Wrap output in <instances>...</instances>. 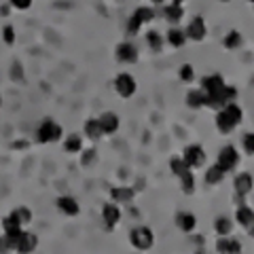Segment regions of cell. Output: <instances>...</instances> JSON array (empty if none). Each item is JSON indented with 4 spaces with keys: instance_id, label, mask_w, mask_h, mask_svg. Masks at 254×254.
I'll return each instance as SVG.
<instances>
[{
    "instance_id": "cell-3",
    "label": "cell",
    "mask_w": 254,
    "mask_h": 254,
    "mask_svg": "<svg viewBox=\"0 0 254 254\" xmlns=\"http://www.w3.org/2000/svg\"><path fill=\"white\" fill-rule=\"evenodd\" d=\"M129 242L133 248L138 250H148L150 246H153L155 237H153V231H150L148 227H136L133 231L129 233Z\"/></svg>"
},
{
    "instance_id": "cell-35",
    "label": "cell",
    "mask_w": 254,
    "mask_h": 254,
    "mask_svg": "<svg viewBox=\"0 0 254 254\" xmlns=\"http://www.w3.org/2000/svg\"><path fill=\"white\" fill-rule=\"evenodd\" d=\"M2 38H4L6 45H13V43H15V28L11 26V23L2 28Z\"/></svg>"
},
{
    "instance_id": "cell-28",
    "label": "cell",
    "mask_w": 254,
    "mask_h": 254,
    "mask_svg": "<svg viewBox=\"0 0 254 254\" xmlns=\"http://www.w3.org/2000/svg\"><path fill=\"white\" fill-rule=\"evenodd\" d=\"M240 45H242V34L240 32H235V30H231L227 34V38H225V47L227 49H237Z\"/></svg>"
},
{
    "instance_id": "cell-20",
    "label": "cell",
    "mask_w": 254,
    "mask_h": 254,
    "mask_svg": "<svg viewBox=\"0 0 254 254\" xmlns=\"http://www.w3.org/2000/svg\"><path fill=\"white\" fill-rule=\"evenodd\" d=\"M85 136L91 138V140H100L104 136V131H102V125L98 119H89V121L85 123Z\"/></svg>"
},
{
    "instance_id": "cell-19",
    "label": "cell",
    "mask_w": 254,
    "mask_h": 254,
    "mask_svg": "<svg viewBox=\"0 0 254 254\" xmlns=\"http://www.w3.org/2000/svg\"><path fill=\"white\" fill-rule=\"evenodd\" d=\"M110 197L119 203H129L133 199V189H127V187H117L110 190Z\"/></svg>"
},
{
    "instance_id": "cell-12",
    "label": "cell",
    "mask_w": 254,
    "mask_h": 254,
    "mask_svg": "<svg viewBox=\"0 0 254 254\" xmlns=\"http://www.w3.org/2000/svg\"><path fill=\"white\" fill-rule=\"evenodd\" d=\"M58 208H60L64 214H68V216H76L78 210H81V208H78V203H76L74 197H66V195L58 199Z\"/></svg>"
},
{
    "instance_id": "cell-7",
    "label": "cell",
    "mask_w": 254,
    "mask_h": 254,
    "mask_svg": "<svg viewBox=\"0 0 254 254\" xmlns=\"http://www.w3.org/2000/svg\"><path fill=\"white\" fill-rule=\"evenodd\" d=\"M205 32H208V28H205L203 17H193L185 34H187V38H190V41H203V38H205Z\"/></svg>"
},
{
    "instance_id": "cell-2",
    "label": "cell",
    "mask_w": 254,
    "mask_h": 254,
    "mask_svg": "<svg viewBox=\"0 0 254 254\" xmlns=\"http://www.w3.org/2000/svg\"><path fill=\"white\" fill-rule=\"evenodd\" d=\"M36 136H38V142H43V144L58 142L62 138V127L55 123V121H51V119H47V121H43L41 127H38Z\"/></svg>"
},
{
    "instance_id": "cell-22",
    "label": "cell",
    "mask_w": 254,
    "mask_h": 254,
    "mask_svg": "<svg viewBox=\"0 0 254 254\" xmlns=\"http://www.w3.org/2000/svg\"><path fill=\"white\" fill-rule=\"evenodd\" d=\"M165 17H168V21H172V23H178L182 17H185L182 4H168L165 6Z\"/></svg>"
},
{
    "instance_id": "cell-33",
    "label": "cell",
    "mask_w": 254,
    "mask_h": 254,
    "mask_svg": "<svg viewBox=\"0 0 254 254\" xmlns=\"http://www.w3.org/2000/svg\"><path fill=\"white\" fill-rule=\"evenodd\" d=\"M189 170V165L185 163V159H172V172L176 174V176H182V174H185Z\"/></svg>"
},
{
    "instance_id": "cell-24",
    "label": "cell",
    "mask_w": 254,
    "mask_h": 254,
    "mask_svg": "<svg viewBox=\"0 0 254 254\" xmlns=\"http://www.w3.org/2000/svg\"><path fill=\"white\" fill-rule=\"evenodd\" d=\"M168 43L172 45V47H182L187 43V34L182 30H178V28H172L170 32H168Z\"/></svg>"
},
{
    "instance_id": "cell-43",
    "label": "cell",
    "mask_w": 254,
    "mask_h": 254,
    "mask_svg": "<svg viewBox=\"0 0 254 254\" xmlns=\"http://www.w3.org/2000/svg\"><path fill=\"white\" fill-rule=\"evenodd\" d=\"M153 2H155V4H163V2H165V0H153Z\"/></svg>"
},
{
    "instance_id": "cell-34",
    "label": "cell",
    "mask_w": 254,
    "mask_h": 254,
    "mask_svg": "<svg viewBox=\"0 0 254 254\" xmlns=\"http://www.w3.org/2000/svg\"><path fill=\"white\" fill-rule=\"evenodd\" d=\"M142 28V21H140V17L138 15H131L129 17V23H127V32L133 36V34H138V30Z\"/></svg>"
},
{
    "instance_id": "cell-8",
    "label": "cell",
    "mask_w": 254,
    "mask_h": 254,
    "mask_svg": "<svg viewBox=\"0 0 254 254\" xmlns=\"http://www.w3.org/2000/svg\"><path fill=\"white\" fill-rule=\"evenodd\" d=\"M117 60L125 64H133L138 60V49L131 43H121L117 47Z\"/></svg>"
},
{
    "instance_id": "cell-42",
    "label": "cell",
    "mask_w": 254,
    "mask_h": 254,
    "mask_svg": "<svg viewBox=\"0 0 254 254\" xmlns=\"http://www.w3.org/2000/svg\"><path fill=\"white\" fill-rule=\"evenodd\" d=\"M185 2V0H172V4H182Z\"/></svg>"
},
{
    "instance_id": "cell-44",
    "label": "cell",
    "mask_w": 254,
    "mask_h": 254,
    "mask_svg": "<svg viewBox=\"0 0 254 254\" xmlns=\"http://www.w3.org/2000/svg\"><path fill=\"white\" fill-rule=\"evenodd\" d=\"M0 106H2V95H0Z\"/></svg>"
},
{
    "instance_id": "cell-16",
    "label": "cell",
    "mask_w": 254,
    "mask_h": 254,
    "mask_svg": "<svg viewBox=\"0 0 254 254\" xmlns=\"http://www.w3.org/2000/svg\"><path fill=\"white\" fill-rule=\"evenodd\" d=\"M235 125H237V123L225 113V110L220 108V110H218V115H216V127H218V129H220L222 133H229V131H233V129H235Z\"/></svg>"
},
{
    "instance_id": "cell-6",
    "label": "cell",
    "mask_w": 254,
    "mask_h": 254,
    "mask_svg": "<svg viewBox=\"0 0 254 254\" xmlns=\"http://www.w3.org/2000/svg\"><path fill=\"white\" fill-rule=\"evenodd\" d=\"M182 159H185V163L189 165V168H197V165H203L205 153H203V148L199 144H190V146L185 148V155H182Z\"/></svg>"
},
{
    "instance_id": "cell-25",
    "label": "cell",
    "mask_w": 254,
    "mask_h": 254,
    "mask_svg": "<svg viewBox=\"0 0 254 254\" xmlns=\"http://www.w3.org/2000/svg\"><path fill=\"white\" fill-rule=\"evenodd\" d=\"M2 227H4V235H13V233L21 231V225H19V220L15 216H6L2 220Z\"/></svg>"
},
{
    "instance_id": "cell-38",
    "label": "cell",
    "mask_w": 254,
    "mask_h": 254,
    "mask_svg": "<svg viewBox=\"0 0 254 254\" xmlns=\"http://www.w3.org/2000/svg\"><path fill=\"white\" fill-rule=\"evenodd\" d=\"M11 6H15V9H19V11H26L32 6V0H11Z\"/></svg>"
},
{
    "instance_id": "cell-27",
    "label": "cell",
    "mask_w": 254,
    "mask_h": 254,
    "mask_svg": "<svg viewBox=\"0 0 254 254\" xmlns=\"http://www.w3.org/2000/svg\"><path fill=\"white\" fill-rule=\"evenodd\" d=\"M180 182H182V190H185L187 195L193 193V189H195V178H193V174H190V170H187L182 176H178Z\"/></svg>"
},
{
    "instance_id": "cell-11",
    "label": "cell",
    "mask_w": 254,
    "mask_h": 254,
    "mask_svg": "<svg viewBox=\"0 0 254 254\" xmlns=\"http://www.w3.org/2000/svg\"><path fill=\"white\" fill-rule=\"evenodd\" d=\"M100 125H102V131L104 133H115L119 129V117L115 113H104L100 119Z\"/></svg>"
},
{
    "instance_id": "cell-37",
    "label": "cell",
    "mask_w": 254,
    "mask_h": 254,
    "mask_svg": "<svg viewBox=\"0 0 254 254\" xmlns=\"http://www.w3.org/2000/svg\"><path fill=\"white\" fill-rule=\"evenodd\" d=\"M244 146H246V153H248V155L254 153V136H252V133H246V136H244Z\"/></svg>"
},
{
    "instance_id": "cell-13",
    "label": "cell",
    "mask_w": 254,
    "mask_h": 254,
    "mask_svg": "<svg viewBox=\"0 0 254 254\" xmlns=\"http://www.w3.org/2000/svg\"><path fill=\"white\" fill-rule=\"evenodd\" d=\"M233 185H235V193L237 195H242V197L248 195L252 190V176H250V174H240V176L235 178Z\"/></svg>"
},
{
    "instance_id": "cell-26",
    "label": "cell",
    "mask_w": 254,
    "mask_h": 254,
    "mask_svg": "<svg viewBox=\"0 0 254 254\" xmlns=\"http://www.w3.org/2000/svg\"><path fill=\"white\" fill-rule=\"evenodd\" d=\"M83 146V142H81V136H76V133H72V136H68L66 142H64V148L68 150V153H78Z\"/></svg>"
},
{
    "instance_id": "cell-45",
    "label": "cell",
    "mask_w": 254,
    "mask_h": 254,
    "mask_svg": "<svg viewBox=\"0 0 254 254\" xmlns=\"http://www.w3.org/2000/svg\"><path fill=\"white\" fill-rule=\"evenodd\" d=\"M222 2H229V0H222Z\"/></svg>"
},
{
    "instance_id": "cell-32",
    "label": "cell",
    "mask_w": 254,
    "mask_h": 254,
    "mask_svg": "<svg viewBox=\"0 0 254 254\" xmlns=\"http://www.w3.org/2000/svg\"><path fill=\"white\" fill-rule=\"evenodd\" d=\"M133 15H138L140 21H142V23H146V21H153L155 11L150 9V6H140V9H136V13H133Z\"/></svg>"
},
{
    "instance_id": "cell-14",
    "label": "cell",
    "mask_w": 254,
    "mask_h": 254,
    "mask_svg": "<svg viewBox=\"0 0 254 254\" xmlns=\"http://www.w3.org/2000/svg\"><path fill=\"white\" fill-rule=\"evenodd\" d=\"M216 250H218V252H227V254H231V252H240V250H242V246H240V242L231 240V237L220 235V240L216 242Z\"/></svg>"
},
{
    "instance_id": "cell-4",
    "label": "cell",
    "mask_w": 254,
    "mask_h": 254,
    "mask_svg": "<svg viewBox=\"0 0 254 254\" xmlns=\"http://www.w3.org/2000/svg\"><path fill=\"white\" fill-rule=\"evenodd\" d=\"M136 78H133L131 74H127V72H123V74H119L117 78H115V89H117V93L121 95V98H131L133 93H136Z\"/></svg>"
},
{
    "instance_id": "cell-23",
    "label": "cell",
    "mask_w": 254,
    "mask_h": 254,
    "mask_svg": "<svg viewBox=\"0 0 254 254\" xmlns=\"http://www.w3.org/2000/svg\"><path fill=\"white\" fill-rule=\"evenodd\" d=\"M225 170H220L218 168V163L216 165H212V168H208V172H205V182H208V185H218V182L225 178Z\"/></svg>"
},
{
    "instance_id": "cell-17",
    "label": "cell",
    "mask_w": 254,
    "mask_h": 254,
    "mask_svg": "<svg viewBox=\"0 0 254 254\" xmlns=\"http://www.w3.org/2000/svg\"><path fill=\"white\" fill-rule=\"evenodd\" d=\"M176 225L182 229L185 233H190L195 229V225H197V220H195V216L190 212H180L178 216H176Z\"/></svg>"
},
{
    "instance_id": "cell-30",
    "label": "cell",
    "mask_w": 254,
    "mask_h": 254,
    "mask_svg": "<svg viewBox=\"0 0 254 254\" xmlns=\"http://www.w3.org/2000/svg\"><path fill=\"white\" fill-rule=\"evenodd\" d=\"M11 216H15L19 220V225H28V222L32 220V212L28 208H17V210H13L11 212Z\"/></svg>"
},
{
    "instance_id": "cell-9",
    "label": "cell",
    "mask_w": 254,
    "mask_h": 254,
    "mask_svg": "<svg viewBox=\"0 0 254 254\" xmlns=\"http://www.w3.org/2000/svg\"><path fill=\"white\" fill-rule=\"evenodd\" d=\"M36 246H38V237L34 233L21 231L19 240H17V246H15V250H17V252H32Z\"/></svg>"
},
{
    "instance_id": "cell-41",
    "label": "cell",
    "mask_w": 254,
    "mask_h": 254,
    "mask_svg": "<svg viewBox=\"0 0 254 254\" xmlns=\"http://www.w3.org/2000/svg\"><path fill=\"white\" fill-rule=\"evenodd\" d=\"M0 250H9V244H6L4 237H2V240H0Z\"/></svg>"
},
{
    "instance_id": "cell-29",
    "label": "cell",
    "mask_w": 254,
    "mask_h": 254,
    "mask_svg": "<svg viewBox=\"0 0 254 254\" xmlns=\"http://www.w3.org/2000/svg\"><path fill=\"white\" fill-rule=\"evenodd\" d=\"M214 229L218 231V235H229L231 233V229H233V225H231V220L229 218H216V225H214Z\"/></svg>"
},
{
    "instance_id": "cell-40",
    "label": "cell",
    "mask_w": 254,
    "mask_h": 254,
    "mask_svg": "<svg viewBox=\"0 0 254 254\" xmlns=\"http://www.w3.org/2000/svg\"><path fill=\"white\" fill-rule=\"evenodd\" d=\"M13 78H21L23 76V72H21V64H13V74H11Z\"/></svg>"
},
{
    "instance_id": "cell-5",
    "label": "cell",
    "mask_w": 254,
    "mask_h": 254,
    "mask_svg": "<svg viewBox=\"0 0 254 254\" xmlns=\"http://www.w3.org/2000/svg\"><path fill=\"white\" fill-rule=\"evenodd\" d=\"M237 161H240V157H237L235 146L227 144V146H222V148H220V153H218V161H216L220 170L231 172V170L235 168V165H237Z\"/></svg>"
},
{
    "instance_id": "cell-39",
    "label": "cell",
    "mask_w": 254,
    "mask_h": 254,
    "mask_svg": "<svg viewBox=\"0 0 254 254\" xmlns=\"http://www.w3.org/2000/svg\"><path fill=\"white\" fill-rule=\"evenodd\" d=\"M95 159V150H85V155H83V163L87 165V163H91Z\"/></svg>"
},
{
    "instance_id": "cell-18",
    "label": "cell",
    "mask_w": 254,
    "mask_h": 254,
    "mask_svg": "<svg viewBox=\"0 0 254 254\" xmlns=\"http://www.w3.org/2000/svg\"><path fill=\"white\" fill-rule=\"evenodd\" d=\"M201 89L205 91V93H212V91H216V89H220L222 85H225V78H222L220 74H210V76H205L203 81H201Z\"/></svg>"
},
{
    "instance_id": "cell-15",
    "label": "cell",
    "mask_w": 254,
    "mask_h": 254,
    "mask_svg": "<svg viewBox=\"0 0 254 254\" xmlns=\"http://www.w3.org/2000/svg\"><path fill=\"white\" fill-rule=\"evenodd\" d=\"M235 218H237V222H240L242 227H246V229H252V225H254V212L248 208V205H240V208H237Z\"/></svg>"
},
{
    "instance_id": "cell-36",
    "label": "cell",
    "mask_w": 254,
    "mask_h": 254,
    "mask_svg": "<svg viewBox=\"0 0 254 254\" xmlns=\"http://www.w3.org/2000/svg\"><path fill=\"white\" fill-rule=\"evenodd\" d=\"M193 76H195V72H193V66H190V64H185V66L180 68V78L182 81H193Z\"/></svg>"
},
{
    "instance_id": "cell-10",
    "label": "cell",
    "mask_w": 254,
    "mask_h": 254,
    "mask_svg": "<svg viewBox=\"0 0 254 254\" xmlns=\"http://www.w3.org/2000/svg\"><path fill=\"white\" fill-rule=\"evenodd\" d=\"M102 216L106 220V227L113 229L115 225H119V220H121V210H119V205H115V203H106L104 210H102Z\"/></svg>"
},
{
    "instance_id": "cell-1",
    "label": "cell",
    "mask_w": 254,
    "mask_h": 254,
    "mask_svg": "<svg viewBox=\"0 0 254 254\" xmlns=\"http://www.w3.org/2000/svg\"><path fill=\"white\" fill-rule=\"evenodd\" d=\"M235 98H237V89H235V87L222 85L220 89L212 91V93H205V106H212V108L220 110L225 104H229V102H235Z\"/></svg>"
},
{
    "instance_id": "cell-21",
    "label": "cell",
    "mask_w": 254,
    "mask_h": 254,
    "mask_svg": "<svg viewBox=\"0 0 254 254\" xmlns=\"http://www.w3.org/2000/svg\"><path fill=\"white\" fill-rule=\"evenodd\" d=\"M187 104L190 108H201L205 106V91L203 89H193L187 93Z\"/></svg>"
},
{
    "instance_id": "cell-31",
    "label": "cell",
    "mask_w": 254,
    "mask_h": 254,
    "mask_svg": "<svg viewBox=\"0 0 254 254\" xmlns=\"http://www.w3.org/2000/svg\"><path fill=\"white\" fill-rule=\"evenodd\" d=\"M146 43L153 47V51H161V47H163V41H161V36H159V32H153V30L146 34Z\"/></svg>"
}]
</instances>
